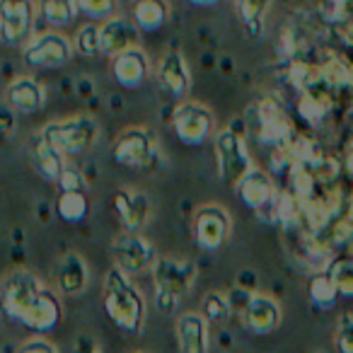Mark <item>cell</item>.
Masks as SVG:
<instances>
[{"mask_svg": "<svg viewBox=\"0 0 353 353\" xmlns=\"http://www.w3.org/2000/svg\"><path fill=\"white\" fill-rule=\"evenodd\" d=\"M0 314L44 336L63 322V305L34 271L17 266L0 279Z\"/></svg>", "mask_w": 353, "mask_h": 353, "instance_id": "cell-1", "label": "cell"}, {"mask_svg": "<svg viewBox=\"0 0 353 353\" xmlns=\"http://www.w3.org/2000/svg\"><path fill=\"white\" fill-rule=\"evenodd\" d=\"M102 303L109 322L128 336H138L145 327V298L131 276L112 266L104 276Z\"/></svg>", "mask_w": 353, "mask_h": 353, "instance_id": "cell-2", "label": "cell"}, {"mask_svg": "<svg viewBox=\"0 0 353 353\" xmlns=\"http://www.w3.org/2000/svg\"><path fill=\"white\" fill-rule=\"evenodd\" d=\"M150 271L157 310L162 314L176 312L179 303L192 293L194 283H196V264L192 259H184V256H157Z\"/></svg>", "mask_w": 353, "mask_h": 353, "instance_id": "cell-3", "label": "cell"}, {"mask_svg": "<svg viewBox=\"0 0 353 353\" xmlns=\"http://www.w3.org/2000/svg\"><path fill=\"white\" fill-rule=\"evenodd\" d=\"M41 136L56 145L65 157L83 155L85 150L97 143L99 138V121L90 114H73V117L56 119L41 128Z\"/></svg>", "mask_w": 353, "mask_h": 353, "instance_id": "cell-4", "label": "cell"}, {"mask_svg": "<svg viewBox=\"0 0 353 353\" xmlns=\"http://www.w3.org/2000/svg\"><path fill=\"white\" fill-rule=\"evenodd\" d=\"M247 123L232 121L216 136V160L218 174L225 184H240V179L252 170V157L245 143Z\"/></svg>", "mask_w": 353, "mask_h": 353, "instance_id": "cell-5", "label": "cell"}, {"mask_svg": "<svg viewBox=\"0 0 353 353\" xmlns=\"http://www.w3.org/2000/svg\"><path fill=\"white\" fill-rule=\"evenodd\" d=\"M112 157L117 165L131 167V170H152L160 157V145L150 128L128 126L114 138Z\"/></svg>", "mask_w": 353, "mask_h": 353, "instance_id": "cell-6", "label": "cell"}, {"mask_svg": "<svg viewBox=\"0 0 353 353\" xmlns=\"http://www.w3.org/2000/svg\"><path fill=\"white\" fill-rule=\"evenodd\" d=\"M75 54L73 41L59 30L39 32L25 44V63L34 70H51V68H63L70 63Z\"/></svg>", "mask_w": 353, "mask_h": 353, "instance_id": "cell-7", "label": "cell"}, {"mask_svg": "<svg viewBox=\"0 0 353 353\" xmlns=\"http://www.w3.org/2000/svg\"><path fill=\"white\" fill-rule=\"evenodd\" d=\"M109 254L114 259V266L121 269L123 274L136 276L143 271H150L157 261V252L148 237H143L141 232H119L109 245Z\"/></svg>", "mask_w": 353, "mask_h": 353, "instance_id": "cell-8", "label": "cell"}, {"mask_svg": "<svg viewBox=\"0 0 353 353\" xmlns=\"http://www.w3.org/2000/svg\"><path fill=\"white\" fill-rule=\"evenodd\" d=\"M37 17V0H0V41L25 46L34 37Z\"/></svg>", "mask_w": 353, "mask_h": 353, "instance_id": "cell-9", "label": "cell"}, {"mask_svg": "<svg viewBox=\"0 0 353 353\" xmlns=\"http://www.w3.org/2000/svg\"><path fill=\"white\" fill-rule=\"evenodd\" d=\"M213 128H216L213 112L201 102H182L172 112V131L184 145H203L213 136Z\"/></svg>", "mask_w": 353, "mask_h": 353, "instance_id": "cell-10", "label": "cell"}, {"mask_svg": "<svg viewBox=\"0 0 353 353\" xmlns=\"http://www.w3.org/2000/svg\"><path fill=\"white\" fill-rule=\"evenodd\" d=\"M230 230H232L230 213L223 206L208 203V206H201L194 213L192 232H194V240H196V245L201 247V250L218 252L221 247H225L228 237H230Z\"/></svg>", "mask_w": 353, "mask_h": 353, "instance_id": "cell-11", "label": "cell"}, {"mask_svg": "<svg viewBox=\"0 0 353 353\" xmlns=\"http://www.w3.org/2000/svg\"><path fill=\"white\" fill-rule=\"evenodd\" d=\"M252 112L256 114V138H259L264 145H285L295 138L293 126H290L288 114L283 112L279 102L274 97H264L259 102H254Z\"/></svg>", "mask_w": 353, "mask_h": 353, "instance_id": "cell-12", "label": "cell"}, {"mask_svg": "<svg viewBox=\"0 0 353 353\" xmlns=\"http://www.w3.org/2000/svg\"><path fill=\"white\" fill-rule=\"evenodd\" d=\"M155 78L160 83V88L176 99L187 97L189 90H192V70H189L184 54L176 49L167 51L160 59V63L155 68Z\"/></svg>", "mask_w": 353, "mask_h": 353, "instance_id": "cell-13", "label": "cell"}, {"mask_svg": "<svg viewBox=\"0 0 353 353\" xmlns=\"http://www.w3.org/2000/svg\"><path fill=\"white\" fill-rule=\"evenodd\" d=\"M56 288L65 298H80L90 285V266L83 254L78 252H65L59 261H56L54 271Z\"/></svg>", "mask_w": 353, "mask_h": 353, "instance_id": "cell-14", "label": "cell"}, {"mask_svg": "<svg viewBox=\"0 0 353 353\" xmlns=\"http://www.w3.org/2000/svg\"><path fill=\"white\" fill-rule=\"evenodd\" d=\"M112 203L123 230L141 232L148 225V221H150V213H152L150 199L143 192H138V189H117Z\"/></svg>", "mask_w": 353, "mask_h": 353, "instance_id": "cell-15", "label": "cell"}, {"mask_svg": "<svg viewBox=\"0 0 353 353\" xmlns=\"http://www.w3.org/2000/svg\"><path fill=\"white\" fill-rule=\"evenodd\" d=\"M112 75L123 90H138L150 75V59L136 44L121 54L112 56Z\"/></svg>", "mask_w": 353, "mask_h": 353, "instance_id": "cell-16", "label": "cell"}, {"mask_svg": "<svg viewBox=\"0 0 353 353\" xmlns=\"http://www.w3.org/2000/svg\"><path fill=\"white\" fill-rule=\"evenodd\" d=\"M237 194L245 201L247 208L261 213V211H271L274 213V201H276V189H274V179L266 174L259 167H252L245 176L237 184Z\"/></svg>", "mask_w": 353, "mask_h": 353, "instance_id": "cell-17", "label": "cell"}, {"mask_svg": "<svg viewBox=\"0 0 353 353\" xmlns=\"http://www.w3.org/2000/svg\"><path fill=\"white\" fill-rule=\"evenodd\" d=\"M46 97H49V92H46L44 83L32 78V75H20L6 90V102L17 114H27V117L41 112L46 107Z\"/></svg>", "mask_w": 353, "mask_h": 353, "instance_id": "cell-18", "label": "cell"}, {"mask_svg": "<svg viewBox=\"0 0 353 353\" xmlns=\"http://www.w3.org/2000/svg\"><path fill=\"white\" fill-rule=\"evenodd\" d=\"M242 319H245V327L252 334L266 336V334L276 332L281 327V305L271 295L254 293L250 305L245 307V312H242Z\"/></svg>", "mask_w": 353, "mask_h": 353, "instance_id": "cell-19", "label": "cell"}, {"mask_svg": "<svg viewBox=\"0 0 353 353\" xmlns=\"http://www.w3.org/2000/svg\"><path fill=\"white\" fill-rule=\"evenodd\" d=\"M30 160H32V167H34L37 174L49 184H56L59 182L61 172L63 167L68 165L65 162V155L59 150L56 145H51L41 133H37L32 138V145H30Z\"/></svg>", "mask_w": 353, "mask_h": 353, "instance_id": "cell-20", "label": "cell"}, {"mask_svg": "<svg viewBox=\"0 0 353 353\" xmlns=\"http://www.w3.org/2000/svg\"><path fill=\"white\" fill-rule=\"evenodd\" d=\"M176 343L182 353H208V319L199 312H184L176 317Z\"/></svg>", "mask_w": 353, "mask_h": 353, "instance_id": "cell-21", "label": "cell"}, {"mask_svg": "<svg viewBox=\"0 0 353 353\" xmlns=\"http://www.w3.org/2000/svg\"><path fill=\"white\" fill-rule=\"evenodd\" d=\"M138 32L141 30L133 25V20H126V17H119V15L107 22H102V25H99V34H102V54L112 59V56L136 46Z\"/></svg>", "mask_w": 353, "mask_h": 353, "instance_id": "cell-22", "label": "cell"}, {"mask_svg": "<svg viewBox=\"0 0 353 353\" xmlns=\"http://www.w3.org/2000/svg\"><path fill=\"white\" fill-rule=\"evenodd\" d=\"M170 3L167 0H131V20L141 32H160L170 22Z\"/></svg>", "mask_w": 353, "mask_h": 353, "instance_id": "cell-23", "label": "cell"}, {"mask_svg": "<svg viewBox=\"0 0 353 353\" xmlns=\"http://www.w3.org/2000/svg\"><path fill=\"white\" fill-rule=\"evenodd\" d=\"M37 12L51 30L70 27L80 15L75 0H37Z\"/></svg>", "mask_w": 353, "mask_h": 353, "instance_id": "cell-24", "label": "cell"}, {"mask_svg": "<svg viewBox=\"0 0 353 353\" xmlns=\"http://www.w3.org/2000/svg\"><path fill=\"white\" fill-rule=\"evenodd\" d=\"M56 213L61 221L68 225H78L90 216V199L88 189H75V192H61L56 199Z\"/></svg>", "mask_w": 353, "mask_h": 353, "instance_id": "cell-25", "label": "cell"}, {"mask_svg": "<svg viewBox=\"0 0 353 353\" xmlns=\"http://www.w3.org/2000/svg\"><path fill=\"white\" fill-rule=\"evenodd\" d=\"M271 8V0H235V10L240 22L245 25L250 37H261L266 25V12Z\"/></svg>", "mask_w": 353, "mask_h": 353, "instance_id": "cell-26", "label": "cell"}, {"mask_svg": "<svg viewBox=\"0 0 353 353\" xmlns=\"http://www.w3.org/2000/svg\"><path fill=\"white\" fill-rule=\"evenodd\" d=\"M329 112H332V102H329V97H324L322 92H317V90H307V92L300 94L298 114L305 123H310V126H319V123L329 117Z\"/></svg>", "mask_w": 353, "mask_h": 353, "instance_id": "cell-27", "label": "cell"}, {"mask_svg": "<svg viewBox=\"0 0 353 353\" xmlns=\"http://www.w3.org/2000/svg\"><path fill=\"white\" fill-rule=\"evenodd\" d=\"M319 73H322V83L334 90H343L353 85V65L341 56H329L319 65Z\"/></svg>", "mask_w": 353, "mask_h": 353, "instance_id": "cell-28", "label": "cell"}, {"mask_svg": "<svg viewBox=\"0 0 353 353\" xmlns=\"http://www.w3.org/2000/svg\"><path fill=\"white\" fill-rule=\"evenodd\" d=\"M307 295H310V303L319 310H329L336 305L339 298V288L334 283L332 274H317L312 276V281L307 283Z\"/></svg>", "mask_w": 353, "mask_h": 353, "instance_id": "cell-29", "label": "cell"}, {"mask_svg": "<svg viewBox=\"0 0 353 353\" xmlns=\"http://www.w3.org/2000/svg\"><path fill=\"white\" fill-rule=\"evenodd\" d=\"M288 83L303 94V92H307V90H314L322 83V73H319L317 65L307 63V61H303V59H293L288 63Z\"/></svg>", "mask_w": 353, "mask_h": 353, "instance_id": "cell-30", "label": "cell"}, {"mask_svg": "<svg viewBox=\"0 0 353 353\" xmlns=\"http://www.w3.org/2000/svg\"><path fill=\"white\" fill-rule=\"evenodd\" d=\"M73 46L75 54L85 56V59H94V56L102 54V34H99L97 22H88V25L80 27L73 37Z\"/></svg>", "mask_w": 353, "mask_h": 353, "instance_id": "cell-31", "label": "cell"}, {"mask_svg": "<svg viewBox=\"0 0 353 353\" xmlns=\"http://www.w3.org/2000/svg\"><path fill=\"white\" fill-rule=\"evenodd\" d=\"M201 314L208 319V324H225L232 314L230 298L225 293L211 290V293H206V298L201 303Z\"/></svg>", "mask_w": 353, "mask_h": 353, "instance_id": "cell-32", "label": "cell"}, {"mask_svg": "<svg viewBox=\"0 0 353 353\" xmlns=\"http://www.w3.org/2000/svg\"><path fill=\"white\" fill-rule=\"evenodd\" d=\"M75 6L80 17L90 22H107L119 12V0H75Z\"/></svg>", "mask_w": 353, "mask_h": 353, "instance_id": "cell-33", "label": "cell"}, {"mask_svg": "<svg viewBox=\"0 0 353 353\" xmlns=\"http://www.w3.org/2000/svg\"><path fill=\"white\" fill-rule=\"evenodd\" d=\"M329 274H332L334 283H336L339 295L353 298V259H341L336 264H332Z\"/></svg>", "mask_w": 353, "mask_h": 353, "instance_id": "cell-34", "label": "cell"}, {"mask_svg": "<svg viewBox=\"0 0 353 353\" xmlns=\"http://www.w3.org/2000/svg\"><path fill=\"white\" fill-rule=\"evenodd\" d=\"M336 351L353 353V314H343L336 324Z\"/></svg>", "mask_w": 353, "mask_h": 353, "instance_id": "cell-35", "label": "cell"}, {"mask_svg": "<svg viewBox=\"0 0 353 353\" xmlns=\"http://www.w3.org/2000/svg\"><path fill=\"white\" fill-rule=\"evenodd\" d=\"M59 189L61 192H75V189H88V182H85L83 172L78 170L75 165H65L63 172L59 176Z\"/></svg>", "mask_w": 353, "mask_h": 353, "instance_id": "cell-36", "label": "cell"}, {"mask_svg": "<svg viewBox=\"0 0 353 353\" xmlns=\"http://www.w3.org/2000/svg\"><path fill=\"white\" fill-rule=\"evenodd\" d=\"M17 353H61L59 346L54 341H49L41 334H34V336L25 339V341L17 346Z\"/></svg>", "mask_w": 353, "mask_h": 353, "instance_id": "cell-37", "label": "cell"}, {"mask_svg": "<svg viewBox=\"0 0 353 353\" xmlns=\"http://www.w3.org/2000/svg\"><path fill=\"white\" fill-rule=\"evenodd\" d=\"M17 128V112L8 102L0 104V138L12 136Z\"/></svg>", "mask_w": 353, "mask_h": 353, "instance_id": "cell-38", "label": "cell"}, {"mask_svg": "<svg viewBox=\"0 0 353 353\" xmlns=\"http://www.w3.org/2000/svg\"><path fill=\"white\" fill-rule=\"evenodd\" d=\"M339 34H341V39L346 41L348 46H353V17L339 25Z\"/></svg>", "mask_w": 353, "mask_h": 353, "instance_id": "cell-39", "label": "cell"}, {"mask_svg": "<svg viewBox=\"0 0 353 353\" xmlns=\"http://www.w3.org/2000/svg\"><path fill=\"white\" fill-rule=\"evenodd\" d=\"M78 353H102V351H99V348L94 346V343L83 341V343H80V348H78Z\"/></svg>", "mask_w": 353, "mask_h": 353, "instance_id": "cell-40", "label": "cell"}, {"mask_svg": "<svg viewBox=\"0 0 353 353\" xmlns=\"http://www.w3.org/2000/svg\"><path fill=\"white\" fill-rule=\"evenodd\" d=\"M192 6H199V8H213V6H218L221 0H189Z\"/></svg>", "mask_w": 353, "mask_h": 353, "instance_id": "cell-41", "label": "cell"}, {"mask_svg": "<svg viewBox=\"0 0 353 353\" xmlns=\"http://www.w3.org/2000/svg\"><path fill=\"white\" fill-rule=\"evenodd\" d=\"M343 162H346V170H348V174L353 176V145L348 148V152H346V160H343Z\"/></svg>", "mask_w": 353, "mask_h": 353, "instance_id": "cell-42", "label": "cell"}, {"mask_svg": "<svg viewBox=\"0 0 353 353\" xmlns=\"http://www.w3.org/2000/svg\"><path fill=\"white\" fill-rule=\"evenodd\" d=\"M348 218H351V223H353V194H351V199H348Z\"/></svg>", "mask_w": 353, "mask_h": 353, "instance_id": "cell-43", "label": "cell"}, {"mask_svg": "<svg viewBox=\"0 0 353 353\" xmlns=\"http://www.w3.org/2000/svg\"><path fill=\"white\" fill-rule=\"evenodd\" d=\"M351 254H353V242H351Z\"/></svg>", "mask_w": 353, "mask_h": 353, "instance_id": "cell-44", "label": "cell"}, {"mask_svg": "<svg viewBox=\"0 0 353 353\" xmlns=\"http://www.w3.org/2000/svg\"><path fill=\"white\" fill-rule=\"evenodd\" d=\"M136 353H148V351H136Z\"/></svg>", "mask_w": 353, "mask_h": 353, "instance_id": "cell-45", "label": "cell"}]
</instances>
